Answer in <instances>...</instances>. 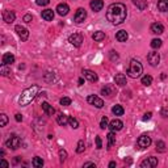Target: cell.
<instances>
[{
	"label": "cell",
	"instance_id": "obj_40",
	"mask_svg": "<svg viewBox=\"0 0 168 168\" xmlns=\"http://www.w3.org/2000/svg\"><path fill=\"white\" fill-rule=\"evenodd\" d=\"M109 58H111V60H113V62H116V60H118V58H120V55L117 54V51L111 50V51H109Z\"/></svg>",
	"mask_w": 168,
	"mask_h": 168
},
{
	"label": "cell",
	"instance_id": "obj_21",
	"mask_svg": "<svg viewBox=\"0 0 168 168\" xmlns=\"http://www.w3.org/2000/svg\"><path fill=\"white\" fill-rule=\"evenodd\" d=\"M57 122L59 126H66V125L68 124V116L65 114V113H59V114L57 116Z\"/></svg>",
	"mask_w": 168,
	"mask_h": 168
},
{
	"label": "cell",
	"instance_id": "obj_1",
	"mask_svg": "<svg viewBox=\"0 0 168 168\" xmlns=\"http://www.w3.org/2000/svg\"><path fill=\"white\" fill-rule=\"evenodd\" d=\"M127 16L126 5L122 3H113L106 9V20L112 25H121Z\"/></svg>",
	"mask_w": 168,
	"mask_h": 168
},
{
	"label": "cell",
	"instance_id": "obj_44",
	"mask_svg": "<svg viewBox=\"0 0 168 168\" xmlns=\"http://www.w3.org/2000/svg\"><path fill=\"white\" fill-rule=\"evenodd\" d=\"M151 117H152V113L151 112H147V113H145V116H143L142 120L143 121H148V120H151Z\"/></svg>",
	"mask_w": 168,
	"mask_h": 168
},
{
	"label": "cell",
	"instance_id": "obj_25",
	"mask_svg": "<svg viewBox=\"0 0 168 168\" xmlns=\"http://www.w3.org/2000/svg\"><path fill=\"white\" fill-rule=\"evenodd\" d=\"M133 3L139 11H145L147 8V0H133Z\"/></svg>",
	"mask_w": 168,
	"mask_h": 168
},
{
	"label": "cell",
	"instance_id": "obj_24",
	"mask_svg": "<svg viewBox=\"0 0 168 168\" xmlns=\"http://www.w3.org/2000/svg\"><path fill=\"white\" fill-rule=\"evenodd\" d=\"M42 111L45 112L46 116H53L54 113H55V109H54L49 103H42Z\"/></svg>",
	"mask_w": 168,
	"mask_h": 168
},
{
	"label": "cell",
	"instance_id": "obj_13",
	"mask_svg": "<svg viewBox=\"0 0 168 168\" xmlns=\"http://www.w3.org/2000/svg\"><path fill=\"white\" fill-rule=\"evenodd\" d=\"M108 127L111 129V131H120V130H122V127H124V122L121 120H113L109 122Z\"/></svg>",
	"mask_w": 168,
	"mask_h": 168
},
{
	"label": "cell",
	"instance_id": "obj_48",
	"mask_svg": "<svg viewBox=\"0 0 168 168\" xmlns=\"http://www.w3.org/2000/svg\"><path fill=\"white\" fill-rule=\"evenodd\" d=\"M0 166H3V167H9V163H8L7 160H4V159H1V160H0Z\"/></svg>",
	"mask_w": 168,
	"mask_h": 168
},
{
	"label": "cell",
	"instance_id": "obj_5",
	"mask_svg": "<svg viewBox=\"0 0 168 168\" xmlns=\"http://www.w3.org/2000/svg\"><path fill=\"white\" fill-rule=\"evenodd\" d=\"M151 142H152L151 137L147 135V134H142V135L138 138V140H137V148H138V150L147 148V147H150Z\"/></svg>",
	"mask_w": 168,
	"mask_h": 168
},
{
	"label": "cell",
	"instance_id": "obj_22",
	"mask_svg": "<svg viewBox=\"0 0 168 168\" xmlns=\"http://www.w3.org/2000/svg\"><path fill=\"white\" fill-rule=\"evenodd\" d=\"M127 38H129V34H127L126 30H120V32L116 33V39L118 42H126Z\"/></svg>",
	"mask_w": 168,
	"mask_h": 168
},
{
	"label": "cell",
	"instance_id": "obj_17",
	"mask_svg": "<svg viewBox=\"0 0 168 168\" xmlns=\"http://www.w3.org/2000/svg\"><path fill=\"white\" fill-rule=\"evenodd\" d=\"M55 11L59 16H66V15H68V12H70V7L66 4V3H60V4L57 5Z\"/></svg>",
	"mask_w": 168,
	"mask_h": 168
},
{
	"label": "cell",
	"instance_id": "obj_8",
	"mask_svg": "<svg viewBox=\"0 0 168 168\" xmlns=\"http://www.w3.org/2000/svg\"><path fill=\"white\" fill-rule=\"evenodd\" d=\"M87 101L91 104V105H93V106H96V108H103L104 106V101H103V99H100L99 96H96V95H89V96L87 97Z\"/></svg>",
	"mask_w": 168,
	"mask_h": 168
},
{
	"label": "cell",
	"instance_id": "obj_12",
	"mask_svg": "<svg viewBox=\"0 0 168 168\" xmlns=\"http://www.w3.org/2000/svg\"><path fill=\"white\" fill-rule=\"evenodd\" d=\"M85 17H87V12H85V9L84 8H79V9L76 11L75 16H74V21L78 24H80L85 20Z\"/></svg>",
	"mask_w": 168,
	"mask_h": 168
},
{
	"label": "cell",
	"instance_id": "obj_45",
	"mask_svg": "<svg viewBox=\"0 0 168 168\" xmlns=\"http://www.w3.org/2000/svg\"><path fill=\"white\" fill-rule=\"evenodd\" d=\"M32 20H33V16H32V15H25V16H24V21H25L26 24L32 23Z\"/></svg>",
	"mask_w": 168,
	"mask_h": 168
},
{
	"label": "cell",
	"instance_id": "obj_35",
	"mask_svg": "<svg viewBox=\"0 0 168 168\" xmlns=\"http://www.w3.org/2000/svg\"><path fill=\"white\" fill-rule=\"evenodd\" d=\"M68 124L72 129H78L79 127V121L76 120L75 117H68Z\"/></svg>",
	"mask_w": 168,
	"mask_h": 168
},
{
	"label": "cell",
	"instance_id": "obj_32",
	"mask_svg": "<svg viewBox=\"0 0 168 168\" xmlns=\"http://www.w3.org/2000/svg\"><path fill=\"white\" fill-rule=\"evenodd\" d=\"M32 164H33V167H36V168L42 167V166H44V159H42V158H39V156H36L34 159H33Z\"/></svg>",
	"mask_w": 168,
	"mask_h": 168
},
{
	"label": "cell",
	"instance_id": "obj_26",
	"mask_svg": "<svg viewBox=\"0 0 168 168\" xmlns=\"http://www.w3.org/2000/svg\"><path fill=\"white\" fill-rule=\"evenodd\" d=\"M92 39L95 42H101L105 39V33L101 32V30H99V32H95L92 34Z\"/></svg>",
	"mask_w": 168,
	"mask_h": 168
},
{
	"label": "cell",
	"instance_id": "obj_2",
	"mask_svg": "<svg viewBox=\"0 0 168 168\" xmlns=\"http://www.w3.org/2000/svg\"><path fill=\"white\" fill-rule=\"evenodd\" d=\"M39 92V87L38 85H32V87L26 88V89L23 91V93L20 95V99H19V105L20 106H26L29 105L33 100L37 97V95Z\"/></svg>",
	"mask_w": 168,
	"mask_h": 168
},
{
	"label": "cell",
	"instance_id": "obj_6",
	"mask_svg": "<svg viewBox=\"0 0 168 168\" xmlns=\"http://www.w3.org/2000/svg\"><path fill=\"white\" fill-rule=\"evenodd\" d=\"M68 42L75 47H80L81 44H83V36L80 33H74L68 37Z\"/></svg>",
	"mask_w": 168,
	"mask_h": 168
},
{
	"label": "cell",
	"instance_id": "obj_51",
	"mask_svg": "<svg viewBox=\"0 0 168 168\" xmlns=\"http://www.w3.org/2000/svg\"><path fill=\"white\" fill-rule=\"evenodd\" d=\"M78 83H79V85H83V84H84V79H83V78H79Z\"/></svg>",
	"mask_w": 168,
	"mask_h": 168
},
{
	"label": "cell",
	"instance_id": "obj_41",
	"mask_svg": "<svg viewBox=\"0 0 168 168\" xmlns=\"http://www.w3.org/2000/svg\"><path fill=\"white\" fill-rule=\"evenodd\" d=\"M59 158H60V161L66 160V158H67V151H66V150H63V148L59 150Z\"/></svg>",
	"mask_w": 168,
	"mask_h": 168
},
{
	"label": "cell",
	"instance_id": "obj_52",
	"mask_svg": "<svg viewBox=\"0 0 168 168\" xmlns=\"http://www.w3.org/2000/svg\"><path fill=\"white\" fill-rule=\"evenodd\" d=\"M113 167H116V161H111L109 163V168H113Z\"/></svg>",
	"mask_w": 168,
	"mask_h": 168
},
{
	"label": "cell",
	"instance_id": "obj_29",
	"mask_svg": "<svg viewBox=\"0 0 168 168\" xmlns=\"http://www.w3.org/2000/svg\"><path fill=\"white\" fill-rule=\"evenodd\" d=\"M124 112L125 111H124V108H122L121 105H114L112 108V113L114 116H122V114H124Z\"/></svg>",
	"mask_w": 168,
	"mask_h": 168
},
{
	"label": "cell",
	"instance_id": "obj_43",
	"mask_svg": "<svg viewBox=\"0 0 168 168\" xmlns=\"http://www.w3.org/2000/svg\"><path fill=\"white\" fill-rule=\"evenodd\" d=\"M96 147L97 148H103V140H101V138L100 137H96Z\"/></svg>",
	"mask_w": 168,
	"mask_h": 168
},
{
	"label": "cell",
	"instance_id": "obj_53",
	"mask_svg": "<svg viewBox=\"0 0 168 168\" xmlns=\"http://www.w3.org/2000/svg\"><path fill=\"white\" fill-rule=\"evenodd\" d=\"M20 160H21V156H16V159H15V163H19Z\"/></svg>",
	"mask_w": 168,
	"mask_h": 168
},
{
	"label": "cell",
	"instance_id": "obj_3",
	"mask_svg": "<svg viewBox=\"0 0 168 168\" xmlns=\"http://www.w3.org/2000/svg\"><path fill=\"white\" fill-rule=\"evenodd\" d=\"M142 72H143V67H142V65H140L139 60L131 59V60H130L129 68L126 70L127 76H129V78H131V79H137V78H139V76L142 75Z\"/></svg>",
	"mask_w": 168,
	"mask_h": 168
},
{
	"label": "cell",
	"instance_id": "obj_46",
	"mask_svg": "<svg viewBox=\"0 0 168 168\" xmlns=\"http://www.w3.org/2000/svg\"><path fill=\"white\" fill-rule=\"evenodd\" d=\"M160 116H161V117H164V118H167L168 117V108H163V109H161Z\"/></svg>",
	"mask_w": 168,
	"mask_h": 168
},
{
	"label": "cell",
	"instance_id": "obj_39",
	"mask_svg": "<svg viewBox=\"0 0 168 168\" xmlns=\"http://www.w3.org/2000/svg\"><path fill=\"white\" fill-rule=\"evenodd\" d=\"M59 103H60V105H63V106H70L71 105V99H70V97H62Z\"/></svg>",
	"mask_w": 168,
	"mask_h": 168
},
{
	"label": "cell",
	"instance_id": "obj_42",
	"mask_svg": "<svg viewBox=\"0 0 168 168\" xmlns=\"http://www.w3.org/2000/svg\"><path fill=\"white\" fill-rule=\"evenodd\" d=\"M36 3L38 5H41V7H45V5H47L50 3V0H36Z\"/></svg>",
	"mask_w": 168,
	"mask_h": 168
},
{
	"label": "cell",
	"instance_id": "obj_14",
	"mask_svg": "<svg viewBox=\"0 0 168 168\" xmlns=\"http://www.w3.org/2000/svg\"><path fill=\"white\" fill-rule=\"evenodd\" d=\"M15 19H16V15H15L13 11L7 9V11L3 12V20H4L7 24H12L15 21Z\"/></svg>",
	"mask_w": 168,
	"mask_h": 168
},
{
	"label": "cell",
	"instance_id": "obj_49",
	"mask_svg": "<svg viewBox=\"0 0 168 168\" xmlns=\"http://www.w3.org/2000/svg\"><path fill=\"white\" fill-rule=\"evenodd\" d=\"M15 120H16L17 122H21V121H23V116H21L20 113H17V114L15 116Z\"/></svg>",
	"mask_w": 168,
	"mask_h": 168
},
{
	"label": "cell",
	"instance_id": "obj_34",
	"mask_svg": "<svg viewBox=\"0 0 168 168\" xmlns=\"http://www.w3.org/2000/svg\"><path fill=\"white\" fill-rule=\"evenodd\" d=\"M84 150H85V143L83 139H80L78 142V146H76V152H78V154H81V152H84Z\"/></svg>",
	"mask_w": 168,
	"mask_h": 168
},
{
	"label": "cell",
	"instance_id": "obj_30",
	"mask_svg": "<svg viewBox=\"0 0 168 168\" xmlns=\"http://www.w3.org/2000/svg\"><path fill=\"white\" fill-rule=\"evenodd\" d=\"M140 83H142L143 85H146V87L151 85V83H152V76H150V75L142 76V79H140Z\"/></svg>",
	"mask_w": 168,
	"mask_h": 168
},
{
	"label": "cell",
	"instance_id": "obj_27",
	"mask_svg": "<svg viewBox=\"0 0 168 168\" xmlns=\"http://www.w3.org/2000/svg\"><path fill=\"white\" fill-rule=\"evenodd\" d=\"M116 143V131H111L108 134V150H111Z\"/></svg>",
	"mask_w": 168,
	"mask_h": 168
},
{
	"label": "cell",
	"instance_id": "obj_18",
	"mask_svg": "<svg viewBox=\"0 0 168 168\" xmlns=\"http://www.w3.org/2000/svg\"><path fill=\"white\" fill-rule=\"evenodd\" d=\"M12 63H15V55L12 53H5L1 58V65H8L11 66Z\"/></svg>",
	"mask_w": 168,
	"mask_h": 168
},
{
	"label": "cell",
	"instance_id": "obj_37",
	"mask_svg": "<svg viewBox=\"0 0 168 168\" xmlns=\"http://www.w3.org/2000/svg\"><path fill=\"white\" fill-rule=\"evenodd\" d=\"M7 124H8L7 114H5V113H1V114H0V126L4 127V126H7Z\"/></svg>",
	"mask_w": 168,
	"mask_h": 168
},
{
	"label": "cell",
	"instance_id": "obj_9",
	"mask_svg": "<svg viewBox=\"0 0 168 168\" xmlns=\"http://www.w3.org/2000/svg\"><path fill=\"white\" fill-rule=\"evenodd\" d=\"M156 166H158V158H154V156L146 158L145 160H142V163H140V167L142 168H154Z\"/></svg>",
	"mask_w": 168,
	"mask_h": 168
},
{
	"label": "cell",
	"instance_id": "obj_7",
	"mask_svg": "<svg viewBox=\"0 0 168 168\" xmlns=\"http://www.w3.org/2000/svg\"><path fill=\"white\" fill-rule=\"evenodd\" d=\"M147 60H148L150 66L156 67L159 63H160V55H159L158 51H151V53H148V55H147Z\"/></svg>",
	"mask_w": 168,
	"mask_h": 168
},
{
	"label": "cell",
	"instance_id": "obj_36",
	"mask_svg": "<svg viewBox=\"0 0 168 168\" xmlns=\"http://www.w3.org/2000/svg\"><path fill=\"white\" fill-rule=\"evenodd\" d=\"M156 151L166 152V143H164L163 140H158V142H156Z\"/></svg>",
	"mask_w": 168,
	"mask_h": 168
},
{
	"label": "cell",
	"instance_id": "obj_23",
	"mask_svg": "<svg viewBox=\"0 0 168 168\" xmlns=\"http://www.w3.org/2000/svg\"><path fill=\"white\" fill-rule=\"evenodd\" d=\"M41 16L45 21H53L54 20V11L53 9H45V11H42Z\"/></svg>",
	"mask_w": 168,
	"mask_h": 168
},
{
	"label": "cell",
	"instance_id": "obj_31",
	"mask_svg": "<svg viewBox=\"0 0 168 168\" xmlns=\"http://www.w3.org/2000/svg\"><path fill=\"white\" fill-rule=\"evenodd\" d=\"M0 74L3 76H9L11 75V68L8 67V65H1V67H0Z\"/></svg>",
	"mask_w": 168,
	"mask_h": 168
},
{
	"label": "cell",
	"instance_id": "obj_19",
	"mask_svg": "<svg viewBox=\"0 0 168 168\" xmlns=\"http://www.w3.org/2000/svg\"><path fill=\"white\" fill-rule=\"evenodd\" d=\"M114 92H116V89H114V87H113L112 84H106L105 87L101 88V95H104V96L111 97V96L114 95Z\"/></svg>",
	"mask_w": 168,
	"mask_h": 168
},
{
	"label": "cell",
	"instance_id": "obj_50",
	"mask_svg": "<svg viewBox=\"0 0 168 168\" xmlns=\"http://www.w3.org/2000/svg\"><path fill=\"white\" fill-rule=\"evenodd\" d=\"M125 163H126V164H127V166H130V164H131V163H133V160H131V159H130V158H127V159H125Z\"/></svg>",
	"mask_w": 168,
	"mask_h": 168
},
{
	"label": "cell",
	"instance_id": "obj_11",
	"mask_svg": "<svg viewBox=\"0 0 168 168\" xmlns=\"http://www.w3.org/2000/svg\"><path fill=\"white\" fill-rule=\"evenodd\" d=\"M83 76L88 81H91V83H95V81L99 80V76H97V74L95 71H92V70H87V68L83 70Z\"/></svg>",
	"mask_w": 168,
	"mask_h": 168
},
{
	"label": "cell",
	"instance_id": "obj_16",
	"mask_svg": "<svg viewBox=\"0 0 168 168\" xmlns=\"http://www.w3.org/2000/svg\"><path fill=\"white\" fill-rule=\"evenodd\" d=\"M89 7L93 12H100L104 8V1L103 0H91Z\"/></svg>",
	"mask_w": 168,
	"mask_h": 168
},
{
	"label": "cell",
	"instance_id": "obj_20",
	"mask_svg": "<svg viewBox=\"0 0 168 168\" xmlns=\"http://www.w3.org/2000/svg\"><path fill=\"white\" fill-rule=\"evenodd\" d=\"M114 83L117 84V85H120V87H125V85L127 84L126 76H125L124 74H116V76H114Z\"/></svg>",
	"mask_w": 168,
	"mask_h": 168
},
{
	"label": "cell",
	"instance_id": "obj_28",
	"mask_svg": "<svg viewBox=\"0 0 168 168\" xmlns=\"http://www.w3.org/2000/svg\"><path fill=\"white\" fill-rule=\"evenodd\" d=\"M158 9L160 12H168V0H159Z\"/></svg>",
	"mask_w": 168,
	"mask_h": 168
},
{
	"label": "cell",
	"instance_id": "obj_4",
	"mask_svg": "<svg viewBox=\"0 0 168 168\" xmlns=\"http://www.w3.org/2000/svg\"><path fill=\"white\" fill-rule=\"evenodd\" d=\"M5 146H7L8 148H11V150H17L21 146L20 137L16 135V134H11L9 138H8L7 142H5Z\"/></svg>",
	"mask_w": 168,
	"mask_h": 168
},
{
	"label": "cell",
	"instance_id": "obj_15",
	"mask_svg": "<svg viewBox=\"0 0 168 168\" xmlns=\"http://www.w3.org/2000/svg\"><path fill=\"white\" fill-rule=\"evenodd\" d=\"M150 29H151V33H154V34H158V36H160V34H163V33H164V26H163V24H160V23H154V24H151Z\"/></svg>",
	"mask_w": 168,
	"mask_h": 168
},
{
	"label": "cell",
	"instance_id": "obj_38",
	"mask_svg": "<svg viewBox=\"0 0 168 168\" xmlns=\"http://www.w3.org/2000/svg\"><path fill=\"white\" fill-rule=\"evenodd\" d=\"M109 126V121H108V117H105V116H104V117L101 118V121H100V127H101V129L104 130V129H106V127Z\"/></svg>",
	"mask_w": 168,
	"mask_h": 168
},
{
	"label": "cell",
	"instance_id": "obj_10",
	"mask_svg": "<svg viewBox=\"0 0 168 168\" xmlns=\"http://www.w3.org/2000/svg\"><path fill=\"white\" fill-rule=\"evenodd\" d=\"M15 30H16L17 36L20 37L21 41H26V39L29 38V30L25 28V26H21V25H16V28H15Z\"/></svg>",
	"mask_w": 168,
	"mask_h": 168
},
{
	"label": "cell",
	"instance_id": "obj_33",
	"mask_svg": "<svg viewBox=\"0 0 168 168\" xmlns=\"http://www.w3.org/2000/svg\"><path fill=\"white\" fill-rule=\"evenodd\" d=\"M161 45H163V41H161V39H159V38H154L151 41V47L154 49V50H156V49H159L161 46Z\"/></svg>",
	"mask_w": 168,
	"mask_h": 168
},
{
	"label": "cell",
	"instance_id": "obj_47",
	"mask_svg": "<svg viewBox=\"0 0 168 168\" xmlns=\"http://www.w3.org/2000/svg\"><path fill=\"white\" fill-rule=\"evenodd\" d=\"M83 167H84V168H87V167H93V168H96V164H95L93 161H87V163L83 164Z\"/></svg>",
	"mask_w": 168,
	"mask_h": 168
}]
</instances>
